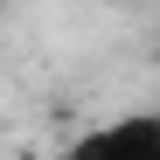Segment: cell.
Returning <instances> with one entry per match:
<instances>
[{
	"label": "cell",
	"instance_id": "6da1fadb",
	"mask_svg": "<svg viewBox=\"0 0 160 160\" xmlns=\"http://www.w3.org/2000/svg\"><path fill=\"white\" fill-rule=\"evenodd\" d=\"M63 160H160V112H118L91 132H77Z\"/></svg>",
	"mask_w": 160,
	"mask_h": 160
}]
</instances>
